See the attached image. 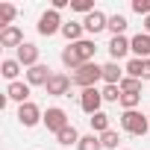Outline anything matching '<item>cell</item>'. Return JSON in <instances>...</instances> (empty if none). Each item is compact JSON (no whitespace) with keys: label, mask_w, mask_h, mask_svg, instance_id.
Here are the masks:
<instances>
[{"label":"cell","mask_w":150,"mask_h":150,"mask_svg":"<svg viewBox=\"0 0 150 150\" xmlns=\"http://www.w3.org/2000/svg\"><path fill=\"white\" fill-rule=\"evenodd\" d=\"M97 80H103V65H97V62H86L83 68H77V71L71 74V83L80 86L83 91L86 88H94Z\"/></svg>","instance_id":"cell-1"},{"label":"cell","mask_w":150,"mask_h":150,"mask_svg":"<svg viewBox=\"0 0 150 150\" xmlns=\"http://www.w3.org/2000/svg\"><path fill=\"white\" fill-rule=\"evenodd\" d=\"M121 127H124L129 135H144V132L150 129V118L141 115L138 109H132V112H124V115H121Z\"/></svg>","instance_id":"cell-2"},{"label":"cell","mask_w":150,"mask_h":150,"mask_svg":"<svg viewBox=\"0 0 150 150\" xmlns=\"http://www.w3.org/2000/svg\"><path fill=\"white\" fill-rule=\"evenodd\" d=\"M41 124H44V127H47L53 135H59V132H62V129H65L71 121H68V112H65L62 106H50V109L44 112V121H41Z\"/></svg>","instance_id":"cell-3"},{"label":"cell","mask_w":150,"mask_h":150,"mask_svg":"<svg viewBox=\"0 0 150 150\" xmlns=\"http://www.w3.org/2000/svg\"><path fill=\"white\" fill-rule=\"evenodd\" d=\"M18 121H21V127H35V124L44 121V112H41L33 100H27V103L18 106Z\"/></svg>","instance_id":"cell-4"},{"label":"cell","mask_w":150,"mask_h":150,"mask_svg":"<svg viewBox=\"0 0 150 150\" xmlns=\"http://www.w3.org/2000/svg\"><path fill=\"white\" fill-rule=\"evenodd\" d=\"M56 33H62V18L56 9H47L38 18V35H56Z\"/></svg>","instance_id":"cell-5"},{"label":"cell","mask_w":150,"mask_h":150,"mask_svg":"<svg viewBox=\"0 0 150 150\" xmlns=\"http://www.w3.org/2000/svg\"><path fill=\"white\" fill-rule=\"evenodd\" d=\"M100 103H103V91L94 86V88H86L83 94H80V106H83V112L86 115H97L100 112Z\"/></svg>","instance_id":"cell-6"},{"label":"cell","mask_w":150,"mask_h":150,"mask_svg":"<svg viewBox=\"0 0 150 150\" xmlns=\"http://www.w3.org/2000/svg\"><path fill=\"white\" fill-rule=\"evenodd\" d=\"M71 77H68V74H53V77H50V83L44 86V91L50 94V97H65V94H71Z\"/></svg>","instance_id":"cell-7"},{"label":"cell","mask_w":150,"mask_h":150,"mask_svg":"<svg viewBox=\"0 0 150 150\" xmlns=\"http://www.w3.org/2000/svg\"><path fill=\"white\" fill-rule=\"evenodd\" d=\"M83 27H86V33H91V35H97V33H103V30H109V15H103L100 9H94L91 15H86V21H83Z\"/></svg>","instance_id":"cell-8"},{"label":"cell","mask_w":150,"mask_h":150,"mask_svg":"<svg viewBox=\"0 0 150 150\" xmlns=\"http://www.w3.org/2000/svg\"><path fill=\"white\" fill-rule=\"evenodd\" d=\"M15 59H18V62L30 71L33 65H38V47H35V44H30V41H24V44L15 50Z\"/></svg>","instance_id":"cell-9"},{"label":"cell","mask_w":150,"mask_h":150,"mask_svg":"<svg viewBox=\"0 0 150 150\" xmlns=\"http://www.w3.org/2000/svg\"><path fill=\"white\" fill-rule=\"evenodd\" d=\"M129 50L132 47H129V38L127 35H112L109 38V56H112V62H121Z\"/></svg>","instance_id":"cell-10"},{"label":"cell","mask_w":150,"mask_h":150,"mask_svg":"<svg viewBox=\"0 0 150 150\" xmlns=\"http://www.w3.org/2000/svg\"><path fill=\"white\" fill-rule=\"evenodd\" d=\"M50 77H53L50 68H47V65H41V62H38V65H33V68L27 71V83H30V86H47V83H50Z\"/></svg>","instance_id":"cell-11"},{"label":"cell","mask_w":150,"mask_h":150,"mask_svg":"<svg viewBox=\"0 0 150 150\" xmlns=\"http://www.w3.org/2000/svg\"><path fill=\"white\" fill-rule=\"evenodd\" d=\"M129 47L135 53V59H150V35L147 33H138L129 38Z\"/></svg>","instance_id":"cell-12"},{"label":"cell","mask_w":150,"mask_h":150,"mask_svg":"<svg viewBox=\"0 0 150 150\" xmlns=\"http://www.w3.org/2000/svg\"><path fill=\"white\" fill-rule=\"evenodd\" d=\"M24 44V33L18 27H6V30H0V47H21Z\"/></svg>","instance_id":"cell-13"},{"label":"cell","mask_w":150,"mask_h":150,"mask_svg":"<svg viewBox=\"0 0 150 150\" xmlns=\"http://www.w3.org/2000/svg\"><path fill=\"white\" fill-rule=\"evenodd\" d=\"M124 77H127V74H124V68H121L118 62H106V65H103V83H106V86H121Z\"/></svg>","instance_id":"cell-14"},{"label":"cell","mask_w":150,"mask_h":150,"mask_svg":"<svg viewBox=\"0 0 150 150\" xmlns=\"http://www.w3.org/2000/svg\"><path fill=\"white\" fill-rule=\"evenodd\" d=\"M30 88H33V86H30V83H21V80H18V83H9L6 97H9V100H18V103H27V100H30Z\"/></svg>","instance_id":"cell-15"},{"label":"cell","mask_w":150,"mask_h":150,"mask_svg":"<svg viewBox=\"0 0 150 150\" xmlns=\"http://www.w3.org/2000/svg\"><path fill=\"white\" fill-rule=\"evenodd\" d=\"M83 33H86V27H83L80 21H68V24H62V35L68 38V44L83 41Z\"/></svg>","instance_id":"cell-16"},{"label":"cell","mask_w":150,"mask_h":150,"mask_svg":"<svg viewBox=\"0 0 150 150\" xmlns=\"http://www.w3.org/2000/svg\"><path fill=\"white\" fill-rule=\"evenodd\" d=\"M21 62L18 59H3V62H0V74H3V77L9 80V83H18V74H21Z\"/></svg>","instance_id":"cell-17"},{"label":"cell","mask_w":150,"mask_h":150,"mask_svg":"<svg viewBox=\"0 0 150 150\" xmlns=\"http://www.w3.org/2000/svg\"><path fill=\"white\" fill-rule=\"evenodd\" d=\"M62 65H65V68H71V71H77V68H83L86 62L80 59V53H77V47H74V44H68V47L62 50Z\"/></svg>","instance_id":"cell-18"},{"label":"cell","mask_w":150,"mask_h":150,"mask_svg":"<svg viewBox=\"0 0 150 150\" xmlns=\"http://www.w3.org/2000/svg\"><path fill=\"white\" fill-rule=\"evenodd\" d=\"M74 47H77V53H80V59H83V62H94V53H97L94 38H83V41L74 44Z\"/></svg>","instance_id":"cell-19"},{"label":"cell","mask_w":150,"mask_h":150,"mask_svg":"<svg viewBox=\"0 0 150 150\" xmlns=\"http://www.w3.org/2000/svg\"><path fill=\"white\" fill-rule=\"evenodd\" d=\"M80 138H83V135L77 132V127H74V124H68V127H65V129H62V132L56 135V141H59L62 147H71V144H80Z\"/></svg>","instance_id":"cell-20"},{"label":"cell","mask_w":150,"mask_h":150,"mask_svg":"<svg viewBox=\"0 0 150 150\" xmlns=\"http://www.w3.org/2000/svg\"><path fill=\"white\" fill-rule=\"evenodd\" d=\"M88 121H91V132H94V135H103V132H109V129H112V127H109V115H106V112H97V115H91Z\"/></svg>","instance_id":"cell-21"},{"label":"cell","mask_w":150,"mask_h":150,"mask_svg":"<svg viewBox=\"0 0 150 150\" xmlns=\"http://www.w3.org/2000/svg\"><path fill=\"white\" fill-rule=\"evenodd\" d=\"M15 15H18V9L12 6V3H0V27H15L12 21H15Z\"/></svg>","instance_id":"cell-22"},{"label":"cell","mask_w":150,"mask_h":150,"mask_svg":"<svg viewBox=\"0 0 150 150\" xmlns=\"http://www.w3.org/2000/svg\"><path fill=\"white\" fill-rule=\"evenodd\" d=\"M77 150H103V144H100V135H83L80 138V144H77Z\"/></svg>","instance_id":"cell-23"},{"label":"cell","mask_w":150,"mask_h":150,"mask_svg":"<svg viewBox=\"0 0 150 150\" xmlns=\"http://www.w3.org/2000/svg\"><path fill=\"white\" fill-rule=\"evenodd\" d=\"M121 91H124V94H141V80L124 77V80H121Z\"/></svg>","instance_id":"cell-24"},{"label":"cell","mask_w":150,"mask_h":150,"mask_svg":"<svg viewBox=\"0 0 150 150\" xmlns=\"http://www.w3.org/2000/svg\"><path fill=\"white\" fill-rule=\"evenodd\" d=\"M109 30H112V35H124L127 18H124V15H109Z\"/></svg>","instance_id":"cell-25"},{"label":"cell","mask_w":150,"mask_h":150,"mask_svg":"<svg viewBox=\"0 0 150 150\" xmlns=\"http://www.w3.org/2000/svg\"><path fill=\"white\" fill-rule=\"evenodd\" d=\"M138 103H141V94H124V91H121V106H124V112L138 109Z\"/></svg>","instance_id":"cell-26"},{"label":"cell","mask_w":150,"mask_h":150,"mask_svg":"<svg viewBox=\"0 0 150 150\" xmlns=\"http://www.w3.org/2000/svg\"><path fill=\"white\" fill-rule=\"evenodd\" d=\"M118 141H121V135H118L115 129H109V132L100 135V144H103L106 150H118Z\"/></svg>","instance_id":"cell-27"},{"label":"cell","mask_w":150,"mask_h":150,"mask_svg":"<svg viewBox=\"0 0 150 150\" xmlns=\"http://www.w3.org/2000/svg\"><path fill=\"white\" fill-rule=\"evenodd\" d=\"M71 9L74 12H83V15H91L94 12V3H91V0H71Z\"/></svg>","instance_id":"cell-28"},{"label":"cell","mask_w":150,"mask_h":150,"mask_svg":"<svg viewBox=\"0 0 150 150\" xmlns=\"http://www.w3.org/2000/svg\"><path fill=\"white\" fill-rule=\"evenodd\" d=\"M103 100L121 103V86H106V88H103Z\"/></svg>","instance_id":"cell-29"},{"label":"cell","mask_w":150,"mask_h":150,"mask_svg":"<svg viewBox=\"0 0 150 150\" xmlns=\"http://www.w3.org/2000/svg\"><path fill=\"white\" fill-rule=\"evenodd\" d=\"M124 71H127V77H135V80H141V59H129Z\"/></svg>","instance_id":"cell-30"},{"label":"cell","mask_w":150,"mask_h":150,"mask_svg":"<svg viewBox=\"0 0 150 150\" xmlns=\"http://www.w3.org/2000/svg\"><path fill=\"white\" fill-rule=\"evenodd\" d=\"M132 12H135V15L150 18V0H132Z\"/></svg>","instance_id":"cell-31"},{"label":"cell","mask_w":150,"mask_h":150,"mask_svg":"<svg viewBox=\"0 0 150 150\" xmlns=\"http://www.w3.org/2000/svg\"><path fill=\"white\" fill-rule=\"evenodd\" d=\"M150 80V59H141V83Z\"/></svg>","instance_id":"cell-32"},{"label":"cell","mask_w":150,"mask_h":150,"mask_svg":"<svg viewBox=\"0 0 150 150\" xmlns=\"http://www.w3.org/2000/svg\"><path fill=\"white\" fill-rule=\"evenodd\" d=\"M65 6H71V0H53V9H56V12H62Z\"/></svg>","instance_id":"cell-33"},{"label":"cell","mask_w":150,"mask_h":150,"mask_svg":"<svg viewBox=\"0 0 150 150\" xmlns=\"http://www.w3.org/2000/svg\"><path fill=\"white\" fill-rule=\"evenodd\" d=\"M144 33L150 35V18H144Z\"/></svg>","instance_id":"cell-34"},{"label":"cell","mask_w":150,"mask_h":150,"mask_svg":"<svg viewBox=\"0 0 150 150\" xmlns=\"http://www.w3.org/2000/svg\"><path fill=\"white\" fill-rule=\"evenodd\" d=\"M124 150H127V147H124Z\"/></svg>","instance_id":"cell-35"},{"label":"cell","mask_w":150,"mask_h":150,"mask_svg":"<svg viewBox=\"0 0 150 150\" xmlns=\"http://www.w3.org/2000/svg\"><path fill=\"white\" fill-rule=\"evenodd\" d=\"M147 118H150V115H147Z\"/></svg>","instance_id":"cell-36"}]
</instances>
